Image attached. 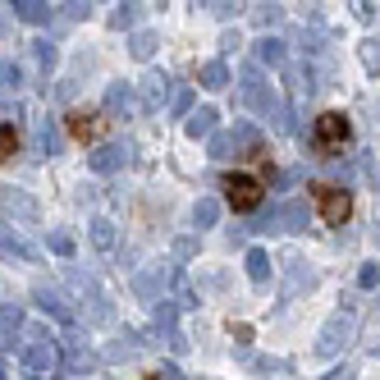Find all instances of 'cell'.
<instances>
[{"label":"cell","instance_id":"obj_1","mask_svg":"<svg viewBox=\"0 0 380 380\" xmlns=\"http://www.w3.org/2000/svg\"><path fill=\"white\" fill-rule=\"evenodd\" d=\"M220 192H225V207L234 211V216H248V211H257L261 197H266V179H261V174L234 170V174L220 179Z\"/></svg>","mask_w":380,"mask_h":380},{"label":"cell","instance_id":"obj_2","mask_svg":"<svg viewBox=\"0 0 380 380\" xmlns=\"http://www.w3.org/2000/svg\"><path fill=\"white\" fill-rule=\"evenodd\" d=\"M311 142H316V151H344L353 142V120L344 110H321L311 124Z\"/></svg>","mask_w":380,"mask_h":380},{"label":"cell","instance_id":"obj_3","mask_svg":"<svg viewBox=\"0 0 380 380\" xmlns=\"http://www.w3.org/2000/svg\"><path fill=\"white\" fill-rule=\"evenodd\" d=\"M311 202H316V216L330 229H344L348 216H353V192L335 188V183H311Z\"/></svg>","mask_w":380,"mask_h":380},{"label":"cell","instance_id":"obj_4","mask_svg":"<svg viewBox=\"0 0 380 380\" xmlns=\"http://www.w3.org/2000/svg\"><path fill=\"white\" fill-rule=\"evenodd\" d=\"M69 138L74 142H96V138H105V129H110V124H105V115L101 110H69Z\"/></svg>","mask_w":380,"mask_h":380},{"label":"cell","instance_id":"obj_5","mask_svg":"<svg viewBox=\"0 0 380 380\" xmlns=\"http://www.w3.org/2000/svg\"><path fill=\"white\" fill-rule=\"evenodd\" d=\"M9 156H18V133L14 124H0V161H9Z\"/></svg>","mask_w":380,"mask_h":380}]
</instances>
